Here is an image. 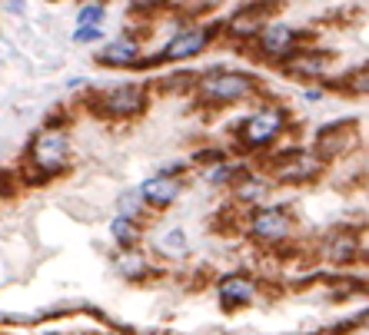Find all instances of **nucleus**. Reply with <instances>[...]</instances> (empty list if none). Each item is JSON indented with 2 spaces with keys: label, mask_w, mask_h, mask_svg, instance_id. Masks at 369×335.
Returning a JSON list of instances; mask_svg holds the SVG:
<instances>
[{
  "label": "nucleus",
  "mask_w": 369,
  "mask_h": 335,
  "mask_svg": "<svg viewBox=\"0 0 369 335\" xmlns=\"http://www.w3.org/2000/svg\"><path fill=\"white\" fill-rule=\"evenodd\" d=\"M356 126L353 123H333V126H323L316 133V156L320 160H336V156L350 153L356 146Z\"/></svg>",
  "instance_id": "5"
},
{
  "label": "nucleus",
  "mask_w": 369,
  "mask_h": 335,
  "mask_svg": "<svg viewBox=\"0 0 369 335\" xmlns=\"http://www.w3.org/2000/svg\"><path fill=\"white\" fill-rule=\"evenodd\" d=\"M283 70L293 73V77H323L326 70H330V53H323V50H293L290 57L283 60Z\"/></svg>",
  "instance_id": "8"
},
{
  "label": "nucleus",
  "mask_w": 369,
  "mask_h": 335,
  "mask_svg": "<svg viewBox=\"0 0 369 335\" xmlns=\"http://www.w3.org/2000/svg\"><path fill=\"white\" fill-rule=\"evenodd\" d=\"M356 249H360V246H356L353 236H336V239L330 242V259L333 262H350V259L356 256Z\"/></svg>",
  "instance_id": "15"
},
{
  "label": "nucleus",
  "mask_w": 369,
  "mask_h": 335,
  "mask_svg": "<svg viewBox=\"0 0 369 335\" xmlns=\"http://www.w3.org/2000/svg\"><path fill=\"white\" fill-rule=\"evenodd\" d=\"M253 90L256 83L246 73H206L200 80V96L206 103H236V100H246Z\"/></svg>",
  "instance_id": "2"
},
{
  "label": "nucleus",
  "mask_w": 369,
  "mask_h": 335,
  "mask_svg": "<svg viewBox=\"0 0 369 335\" xmlns=\"http://www.w3.org/2000/svg\"><path fill=\"white\" fill-rule=\"evenodd\" d=\"M316 170H320V156L313 153H296V156H286V160H280V166H276V176L286 182H303L310 180V176H316Z\"/></svg>",
  "instance_id": "12"
},
{
  "label": "nucleus",
  "mask_w": 369,
  "mask_h": 335,
  "mask_svg": "<svg viewBox=\"0 0 369 335\" xmlns=\"http://www.w3.org/2000/svg\"><path fill=\"white\" fill-rule=\"evenodd\" d=\"M320 96H323V90H306V100H310V103L313 100H320Z\"/></svg>",
  "instance_id": "25"
},
{
  "label": "nucleus",
  "mask_w": 369,
  "mask_h": 335,
  "mask_svg": "<svg viewBox=\"0 0 369 335\" xmlns=\"http://www.w3.org/2000/svg\"><path fill=\"white\" fill-rule=\"evenodd\" d=\"M140 192H143L146 202H153V206H170V202L180 196V182L173 180V176H153V180H146L143 186H140Z\"/></svg>",
  "instance_id": "13"
},
{
  "label": "nucleus",
  "mask_w": 369,
  "mask_h": 335,
  "mask_svg": "<svg viewBox=\"0 0 369 335\" xmlns=\"http://www.w3.org/2000/svg\"><path fill=\"white\" fill-rule=\"evenodd\" d=\"M100 106L113 116H130V113H140L143 110V86L136 83H123V86H113L110 93H103Z\"/></svg>",
  "instance_id": "9"
},
{
  "label": "nucleus",
  "mask_w": 369,
  "mask_h": 335,
  "mask_svg": "<svg viewBox=\"0 0 369 335\" xmlns=\"http://www.w3.org/2000/svg\"><path fill=\"white\" fill-rule=\"evenodd\" d=\"M290 230H293V220L286 216V210L270 206V210H256V212H253L250 232L260 242H283L286 236H290Z\"/></svg>",
  "instance_id": "6"
},
{
  "label": "nucleus",
  "mask_w": 369,
  "mask_h": 335,
  "mask_svg": "<svg viewBox=\"0 0 369 335\" xmlns=\"http://www.w3.org/2000/svg\"><path fill=\"white\" fill-rule=\"evenodd\" d=\"M14 4V10H24V0H10Z\"/></svg>",
  "instance_id": "26"
},
{
  "label": "nucleus",
  "mask_w": 369,
  "mask_h": 335,
  "mask_svg": "<svg viewBox=\"0 0 369 335\" xmlns=\"http://www.w3.org/2000/svg\"><path fill=\"white\" fill-rule=\"evenodd\" d=\"M270 7L266 4H250V7L236 10L233 17H230V34L236 40H250V37H260V30L270 24Z\"/></svg>",
  "instance_id": "10"
},
{
  "label": "nucleus",
  "mask_w": 369,
  "mask_h": 335,
  "mask_svg": "<svg viewBox=\"0 0 369 335\" xmlns=\"http://www.w3.org/2000/svg\"><path fill=\"white\" fill-rule=\"evenodd\" d=\"M77 24H80V27H97V24H103V4H90V7H80Z\"/></svg>",
  "instance_id": "19"
},
{
  "label": "nucleus",
  "mask_w": 369,
  "mask_h": 335,
  "mask_svg": "<svg viewBox=\"0 0 369 335\" xmlns=\"http://www.w3.org/2000/svg\"><path fill=\"white\" fill-rule=\"evenodd\" d=\"M186 236H183V232H180V230H173V232H170V236H166V242H163V249L166 252H170V249H173V252H186Z\"/></svg>",
  "instance_id": "24"
},
{
  "label": "nucleus",
  "mask_w": 369,
  "mask_h": 335,
  "mask_svg": "<svg viewBox=\"0 0 369 335\" xmlns=\"http://www.w3.org/2000/svg\"><path fill=\"white\" fill-rule=\"evenodd\" d=\"M30 160L40 166L44 172H57L60 166L67 163V136L57 133V130H47L34 140V150H30Z\"/></svg>",
  "instance_id": "4"
},
{
  "label": "nucleus",
  "mask_w": 369,
  "mask_h": 335,
  "mask_svg": "<svg viewBox=\"0 0 369 335\" xmlns=\"http://www.w3.org/2000/svg\"><path fill=\"white\" fill-rule=\"evenodd\" d=\"M266 190H270V186H266L263 180H243L240 186H236V196H240L243 202H253V200H260V196H266Z\"/></svg>",
  "instance_id": "17"
},
{
  "label": "nucleus",
  "mask_w": 369,
  "mask_h": 335,
  "mask_svg": "<svg viewBox=\"0 0 369 335\" xmlns=\"http://www.w3.org/2000/svg\"><path fill=\"white\" fill-rule=\"evenodd\" d=\"M243 176V166L240 163H226V166H216L210 172V182H226V180H240Z\"/></svg>",
  "instance_id": "22"
},
{
  "label": "nucleus",
  "mask_w": 369,
  "mask_h": 335,
  "mask_svg": "<svg viewBox=\"0 0 369 335\" xmlns=\"http://www.w3.org/2000/svg\"><path fill=\"white\" fill-rule=\"evenodd\" d=\"M117 266H120V272H123V276H143L146 262L136 256V252H126V256L117 259Z\"/></svg>",
  "instance_id": "20"
},
{
  "label": "nucleus",
  "mask_w": 369,
  "mask_h": 335,
  "mask_svg": "<svg viewBox=\"0 0 369 335\" xmlns=\"http://www.w3.org/2000/svg\"><path fill=\"white\" fill-rule=\"evenodd\" d=\"M283 123H286V113L280 106H263V110H256V113L246 116L240 123V143L250 146V150L270 146L283 133Z\"/></svg>",
  "instance_id": "1"
},
{
  "label": "nucleus",
  "mask_w": 369,
  "mask_h": 335,
  "mask_svg": "<svg viewBox=\"0 0 369 335\" xmlns=\"http://www.w3.org/2000/svg\"><path fill=\"white\" fill-rule=\"evenodd\" d=\"M140 202H143V192L140 190H133V192H123L117 200V210H120V216H130L133 220L136 212H140Z\"/></svg>",
  "instance_id": "18"
},
{
  "label": "nucleus",
  "mask_w": 369,
  "mask_h": 335,
  "mask_svg": "<svg viewBox=\"0 0 369 335\" xmlns=\"http://www.w3.org/2000/svg\"><path fill=\"white\" fill-rule=\"evenodd\" d=\"M100 37H103L100 27H77L74 30V40H77V43H93V40H100Z\"/></svg>",
  "instance_id": "23"
},
{
  "label": "nucleus",
  "mask_w": 369,
  "mask_h": 335,
  "mask_svg": "<svg viewBox=\"0 0 369 335\" xmlns=\"http://www.w3.org/2000/svg\"><path fill=\"white\" fill-rule=\"evenodd\" d=\"M366 256H369V252H366Z\"/></svg>",
  "instance_id": "27"
},
{
  "label": "nucleus",
  "mask_w": 369,
  "mask_h": 335,
  "mask_svg": "<svg viewBox=\"0 0 369 335\" xmlns=\"http://www.w3.org/2000/svg\"><path fill=\"white\" fill-rule=\"evenodd\" d=\"M296 47H300V30L290 27V24L273 20L260 30V53L266 60H286Z\"/></svg>",
  "instance_id": "3"
},
{
  "label": "nucleus",
  "mask_w": 369,
  "mask_h": 335,
  "mask_svg": "<svg viewBox=\"0 0 369 335\" xmlns=\"http://www.w3.org/2000/svg\"><path fill=\"white\" fill-rule=\"evenodd\" d=\"M136 53H140V47H136L133 40H113V43H107V50L100 53V63H107V67H130V63H136Z\"/></svg>",
  "instance_id": "14"
},
{
  "label": "nucleus",
  "mask_w": 369,
  "mask_h": 335,
  "mask_svg": "<svg viewBox=\"0 0 369 335\" xmlns=\"http://www.w3.org/2000/svg\"><path fill=\"white\" fill-rule=\"evenodd\" d=\"M220 299H223L226 309H240V306H250L253 299H256V286H253L246 276H226L220 282Z\"/></svg>",
  "instance_id": "11"
},
{
  "label": "nucleus",
  "mask_w": 369,
  "mask_h": 335,
  "mask_svg": "<svg viewBox=\"0 0 369 335\" xmlns=\"http://www.w3.org/2000/svg\"><path fill=\"white\" fill-rule=\"evenodd\" d=\"M346 90H350V93L366 96V93H369V67H363V70H356V73H350V80H346Z\"/></svg>",
  "instance_id": "21"
},
{
  "label": "nucleus",
  "mask_w": 369,
  "mask_h": 335,
  "mask_svg": "<svg viewBox=\"0 0 369 335\" xmlns=\"http://www.w3.org/2000/svg\"><path fill=\"white\" fill-rule=\"evenodd\" d=\"M113 236H117L120 246H133V242L140 239V230L133 226L130 216H117V220H113Z\"/></svg>",
  "instance_id": "16"
},
{
  "label": "nucleus",
  "mask_w": 369,
  "mask_h": 335,
  "mask_svg": "<svg viewBox=\"0 0 369 335\" xmlns=\"http://www.w3.org/2000/svg\"><path fill=\"white\" fill-rule=\"evenodd\" d=\"M210 37H213V27H186L180 30L170 43H166L163 57L166 60H186V57H196L200 50L210 43Z\"/></svg>",
  "instance_id": "7"
}]
</instances>
